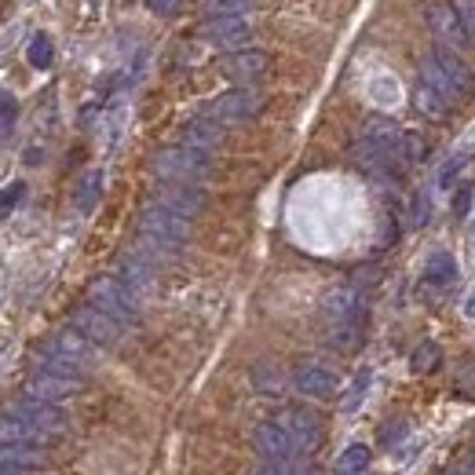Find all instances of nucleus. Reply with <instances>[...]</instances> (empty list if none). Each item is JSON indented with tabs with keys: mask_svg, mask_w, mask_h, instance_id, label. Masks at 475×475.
<instances>
[{
	"mask_svg": "<svg viewBox=\"0 0 475 475\" xmlns=\"http://www.w3.org/2000/svg\"><path fill=\"white\" fill-rule=\"evenodd\" d=\"M187 238H191V220L187 216L165 209V205H158V201L143 209V216H139V253L146 260L175 253Z\"/></svg>",
	"mask_w": 475,
	"mask_h": 475,
	"instance_id": "1",
	"label": "nucleus"
},
{
	"mask_svg": "<svg viewBox=\"0 0 475 475\" xmlns=\"http://www.w3.org/2000/svg\"><path fill=\"white\" fill-rule=\"evenodd\" d=\"M421 77L439 88L442 96H447L450 103L454 99H464L471 96V88H475V77H471V66L464 63V58L450 48H435L432 58H424V66H421Z\"/></svg>",
	"mask_w": 475,
	"mask_h": 475,
	"instance_id": "2",
	"label": "nucleus"
},
{
	"mask_svg": "<svg viewBox=\"0 0 475 475\" xmlns=\"http://www.w3.org/2000/svg\"><path fill=\"white\" fill-rule=\"evenodd\" d=\"M154 172L165 183H198L205 172H209V151H198V146H168L154 158Z\"/></svg>",
	"mask_w": 475,
	"mask_h": 475,
	"instance_id": "3",
	"label": "nucleus"
},
{
	"mask_svg": "<svg viewBox=\"0 0 475 475\" xmlns=\"http://www.w3.org/2000/svg\"><path fill=\"white\" fill-rule=\"evenodd\" d=\"M88 304L99 308L103 315H110L113 322H121V325L139 318V296L117 278H99L92 285V292H88Z\"/></svg>",
	"mask_w": 475,
	"mask_h": 475,
	"instance_id": "4",
	"label": "nucleus"
},
{
	"mask_svg": "<svg viewBox=\"0 0 475 475\" xmlns=\"http://www.w3.org/2000/svg\"><path fill=\"white\" fill-rule=\"evenodd\" d=\"M275 424L289 435V442L296 447V454H300V450H315L318 439H322V417H318V413H311V409H304V406L282 409Z\"/></svg>",
	"mask_w": 475,
	"mask_h": 475,
	"instance_id": "5",
	"label": "nucleus"
},
{
	"mask_svg": "<svg viewBox=\"0 0 475 475\" xmlns=\"http://www.w3.org/2000/svg\"><path fill=\"white\" fill-rule=\"evenodd\" d=\"M74 330L84 340H92L96 347H113L117 340H121V322H113L110 315H103L92 304H84V308L74 311Z\"/></svg>",
	"mask_w": 475,
	"mask_h": 475,
	"instance_id": "6",
	"label": "nucleus"
},
{
	"mask_svg": "<svg viewBox=\"0 0 475 475\" xmlns=\"http://www.w3.org/2000/svg\"><path fill=\"white\" fill-rule=\"evenodd\" d=\"M260 110V96L253 92V88H234V92H223L209 103V113L205 117H213V121H245V117H253Z\"/></svg>",
	"mask_w": 475,
	"mask_h": 475,
	"instance_id": "7",
	"label": "nucleus"
},
{
	"mask_svg": "<svg viewBox=\"0 0 475 475\" xmlns=\"http://www.w3.org/2000/svg\"><path fill=\"white\" fill-rule=\"evenodd\" d=\"M322 311H325V318H330V325H347V322H362L366 304H362V292L359 289L344 285V289H333L330 296H325Z\"/></svg>",
	"mask_w": 475,
	"mask_h": 475,
	"instance_id": "8",
	"label": "nucleus"
},
{
	"mask_svg": "<svg viewBox=\"0 0 475 475\" xmlns=\"http://www.w3.org/2000/svg\"><path fill=\"white\" fill-rule=\"evenodd\" d=\"M249 22L245 15H223V19H205L201 22V37L209 41V44H220V48H234V44H242L249 41Z\"/></svg>",
	"mask_w": 475,
	"mask_h": 475,
	"instance_id": "9",
	"label": "nucleus"
},
{
	"mask_svg": "<svg viewBox=\"0 0 475 475\" xmlns=\"http://www.w3.org/2000/svg\"><path fill=\"white\" fill-rule=\"evenodd\" d=\"M158 205H165V209L172 213H180V216H194L201 213V205H205V194L198 183H161L158 187Z\"/></svg>",
	"mask_w": 475,
	"mask_h": 475,
	"instance_id": "10",
	"label": "nucleus"
},
{
	"mask_svg": "<svg viewBox=\"0 0 475 475\" xmlns=\"http://www.w3.org/2000/svg\"><path fill=\"white\" fill-rule=\"evenodd\" d=\"M223 66H227V74H230L234 81L253 84V81H260L267 70H271V55L260 51V48H242V51H234Z\"/></svg>",
	"mask_w": 475,
	"mask_h": 475,
	"instance_id": "11",
	"label": "nucleus"
},
{
	"mask_svg": "<svg viewBox=\"0 0 475 475\" xmlns=\"http://www.w3.org/2000/svg\"><path fill=\"white\" fill-rule=\"evenodd\" d=\"M117 282L128 285L136 296L146 292V289H154V260H146L139 249L121 256V263H117Z\"/></svg>",
	"mask_w": 475,
	"mask_h": 475,
	"instance_id": "12",
	"label": "nucleus"
},
{
	"mask_svg": "<svg viewBox=\"0 0 475 475\" xmlns=\"http://www.w3.org/2000/svg\"><path fill=\"white\" fill-rule=\"evenodd\" d=\"M428 26H432V37H435L439 48H450V51H454L461 41H468L450 4H432V8H428Z\"/></svg>",
	"mask_w": 475,
	"mask_h": 475,
	"instance_id": "13",
	"label": "nucleus"
},
{
	"mask_svg": "<svg viewBox=\"0 0 475 475\" xmlns=\"http://www.w3.org/2000/svg\"><path fill=\"white\" fill-rule=\"evenodd\" d=\"M292 380H296V388H300L304 395H311V399H325V395L337 392V377L325 366H315V362H304L300 370H296Z\"/></svg>",
	"mask_w": 475,
	"mask_h": 475,
	"instance_id": "14",
	"label": "nucleus"
},
{
	"mask_svg": "<svg viewBox=\"0 0 475 475\" xmlns=\"http://www.w3.org/2000/svg\"><path fill=\"white\" fill-rule=\"evenodd\" d=\"M413 106H417V110L428 117V121H442V117L450 113V99L442 96L439 88H432L424 77L413 84Z\"/></svg>",
	"mask_w": 475,
	"mask_h": 475,
	"instance_id": "15",
	"label": "nucleus"
},
{
	"mask_svg": "<svg viewBox=\"0 0 475 475\" xmlns=\"http://www.w3.org/2000/svg\"><path fill=\"white\" fill-rule=\"evenodd\" d=\"M220 139H223V125L213 121V117H198V121H191L187 132H183V143L198 146V151H209V146H216Z\"/></svg>",
	"mask_w": 475,
	"mask_h": 475,
	"instance_id": "16",
	"label": "nucleus"
},
{
	"mask_svg": "<svg viewBox=\"0 0 475 475\" xmlns=\"http://www.w3.org/2000/svg\"><path fill=\"white\" fill-rule=\"evenodd\" d=\"M424 278H428V285H439V289L457 282V260L450 253H432L424 263Z\"/></svg>",
	"mask_w": 475,
	"mask_h": 475,
	"instance_id": "17",
	"label": "nucleus"
},
{
	"mask_svg": "<svg viewBox=\"0 0 475 475\" xmlns=\"http://www.w3.org/2000/svg\"><path fill=\"white\" fill-rule=\"evenodd\" d=\"M439 362H442V347H439L435 340H421L417 351L409 354V366L417 370V373H435Z\"/></svg>",
	"mask_w": 475,
	"mask_h": 475,
	"instance_id": "18",
	"label": "nucleus"
},
{
	"mask_svg": "<svg viewBox=\"0 0 475 475\" xmlns=\"http://www.w3.org/2000/svg\"><path fill=\"white\" fill-rule=\"evenodd\" d=\"M366 468H370V450L359 447V442H354V447H347V450L337 457V471H340V475H359V471H366Z\"/></svg>",
	"mask_w": 475,
	"mask_h": 475,
	"instance_id": "19",
	"label": "nucleus"
},
{
	"mask_svg": "<svg viewBox=\"0 0 475 475\" xmlns=\"http://www.w3.org/2000/svg\"><path fill=\"white\" fill-rule=\"evenodd\" d=\"M253 0H201L205 19H223V15H245Z\"/></svg>",
	"mask_w": 475,
	"mask_h": 475,
	"instance_id": "20",
	"label": "nucleus"
},
{
	"mask_svg": "<svg viewBox=\"0 0 475 475\" xmlns=\"http://www.w3.org/2000/svg\"><path fill=\"white\" fill-rule=\"evenodd\" d=\"M468 161H471V158H468L464 151H461V154H454V158H447V165L439 168V180H435V183H439L442 191H454V187H457V180H461V172L468 168Z\"/></svg>",
	"mask_w": 475,
	"mask_h": 475,
	"instance_id": "21",
	"label": "nucleus"
},
{
	"mask_svg": "<svg viewBox=\"0 0 475 475\" xmlns=\"http://www.w3.org/2000/svg\"><path fill=\"white\" fill-rule=\"evenodd\" d=\"M99 187H103V172H88L84 180H81V191H77V209H81V213H88V209L96 205Z\"/></svg>",
	"mask_w": 475,
	"mask_h": 475,
	"instance_id": "22",
	"label": "nucleus"
},
{
	"mask_svg": "<svg viewBox=\"0 0 475 475\" xmlns=\"http://www.w3.org/2000/svg\"><path fill=\"white\" fill-rule=\"evenodd\" d=\"M424 158H428L424 139L413 136V132H406V136H402V146H399V161H402V165H417V161H424Z\"/></svg>",
	"mask_w": 475,
	"mask_h": 475,
	"instance_id": "23",
	"label": "nucleus"
},
{
	"mask_svg": "<svg viewBox=\"0 0 475 475\" xmlns=\"http://www.w3.org/2000/svg\"><path fill=\"white\" fill-rule=\"evenodd\" d=\"M51 55H55V48H51L48 34H37L34 41H29V63H34L37 70H48L51 66Z\"/></svg>",
	"mask_w": 475,
	"mask_h": 475,
	"instance_id": "24",
	"label": "nucleus"
},
{
	"mask_svg": "<svg viewBox=\"0 0 475 475\" xmlns=\"http://www.w3.org/2000/svg\"><path fill=\"white\" fill-rule=\"evenodd\" d=\"M450 8H454L457 22H461V29H464V37L471 41V37H475V0H450Z\"/></svg>",
	"mask_w": 475,
	"mask_h": 475,
	"instance_id": "25",
	"label": "nucleus"
},
{
	"mask_svg": "<svg viewBox=\"0 0 475 475\" xmlns=\"http://www.w3.org/2000/svg\"><path fill=\"white\" fill-rule=\"evenodd\" d=\"M432 220V198H428V191H421L417 198H413V223H428Z\"/></svg>",
	"mask_w": 475,
	"mask_h": 475,
	"instance_id": "26",
	"label": "nucleus"
},
{
	"mask_svg": "<svg viewBox=\"0 0 475 475\" xmlns=\"http://www.w3.org/2000/svg\"><path fill=\"white\" fill-rule=\"evenodd\" d=\"M370 380H373V373H370V370H362V373H359V380L351 384V395H347V409H354V406L362 402V392L370 388Z\"/></svg>",
	"mask_w": 475,
	"mask_h": 475,
	"instance_id": "27",
	"label": "nucleus"
},
{
	"mask_svg": "<svg viewBox=\"0 0 475 475\" xmlns=\"http://www.w3.org/2000/svg\"><path fill=\"white\" fill-rule=\"evenodd\" d=\"M468 209H471V187H457V194H454V213H457V216H468Z\"/></svg>",
	"mask_w": 475,
	"mask_h": 475,
	"instance_id": "28",
	"label": "nucleus"
},
{
	"mask_svg": "<svg viewBox=\"0 0 475 475\" xmlns=\"http://www.w3.org/2000/svg\"><path fill=\"white\" fill-rule=\"evenodd\" d=\"M146 8H151L154 15H172L175 8H180V0H146Z\"/></svg>",
	"mask_w": 475,
	"mask_h": 475,
	"instance_id": "29",
	"label": "nucleus"
},
{
	"mask_svg": "<svg viewBox=\"0 0 475 475\" xmlns=\"http://www.w3.org/2000/svg\"><path fill=\"white\" fill-rule=\"evenodd\" d=\"M19 198H22V187H8L4 194H0V216H4V213L12 209V205L19 201Z\"/></svg>",
	"mask_w": 475,
	"mask_h": 475,
	"instance_id": "30",
	"label": "nucleus"
},
{
	"mask_svg": "<svg viewBox=\"0 0 475 475\" xmlns=\"http://www.w3.org/2000/svg\"><path fill=\"white\" fill-rule=\"evenodd\" d=\"M464 315H468V318H475V292H471L468 300H464Z\"/></svg>",
	"mask_w": 475,
	"mask_h": 475,
	"instance_id": "31",
	"label": "nucleus"
},
{
	"mask_svg": "<svg viewBox=\"0 0 475 475\" xmlns=\"http://www.w3.org/2000/svg\"><path fill=\"white\" fill-rule=\"evenodd\" d=\"M471 238H475V223H471Z\"/></svg>",
	"mask_w": 475,
	"mask_h": 475,
	"instance_id": "32",
	"label": "nucleus"
}]
</instances>
